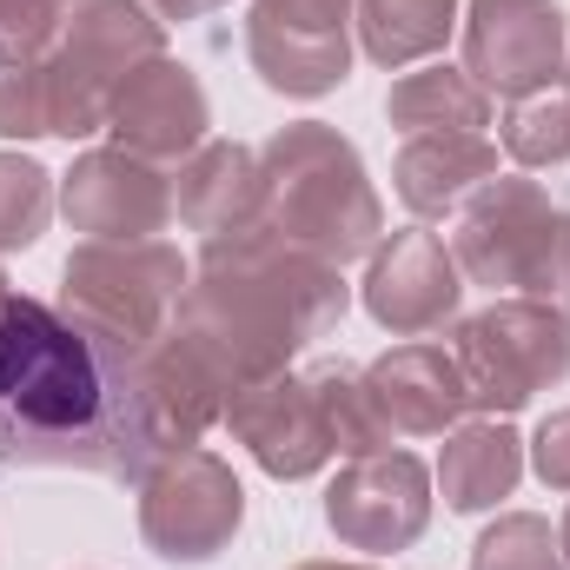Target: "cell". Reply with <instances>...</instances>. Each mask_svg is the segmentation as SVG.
I'll return each mask as SVG.
<instances>
[{
    "mask_svg": "<svg viewBox=\"0 0 570 570\" xmlns=\"http://www.w3.org/2000/svg\"><path fill=\"white\" fill-rule=\"evenodd\" d=\"M159 464L146 425L140 352L80 332L60 305L7 292L0 305V478L87 471L140 484Z\"/></svg>",
    "mask_w": 570,
    "mask_h": 570,
    "instance_id": "6da1fadb",
    "label": "cell"
},
{
    "mask_svg": "<svg viewBox=\"0 0 570 570\" xmlns=\"http://www.w3.org/2000/svg\"><path fill=\"white\" fill-rule=\"evenodd\" d=\"M345 305H352V285L338 266L279 239L273 226H253V233L206 239L193 279L179 292L173 332L233 399L246 385L292 372V358L312 338H325L345 318Z\"/></svg>",
    "mask_w": 570,
    "mask_h": 570,
    "instance_id": "7a4b0ae2",
    "label": "cell"
},
{
    "mask_svg": "<svg viewBox=\"0 0 570 570\" xmlns=\"http://www.w3.org/2000/svg\"><path fill=\"white\" fill-rule=\"evenodd\" d=\"M266 166V226L318 253L325 266H352L372 259V246L385 239V199L358 159V146L325 120H292L259 146Z\"/></svg>",
    "mask_w": 570,
    "mask_h": 570,
    "instance_id": "3957f363",
    "label": "cell"
},
{
    "mask_svg": "<svg viewBox=\"0 0 570 570\" xmlns=\"http://www.w3.org/2000/svg\"><path fill=\"white\" fill-rule=\"evenodd\" d=\"M451 259L464 285L504 298H544L570 318V206H558L538 179L498 173L451 213Z\"/></svg>",
    "mask_w": 570,
    "mask_h": 570,
    "instance_id": "277c9868",
    "label": "cell"
},
{
    "mask_svg": "<svg viewBox=\"0 0 570 570\" xmlns=\"http://www.w3.org/2000/svg\"><path fill=\"white\" fill-rule=\"evenodd\" d=\"M186 279H193V266L166 239H80L60 266L53 305L80 332H94L120 352H146L153 338L173 332Z\"/></svg>",
    "mask_w": 570,
    "mask_h": 570,
    "instance_id": "5b68a950",
    "label": "cell"
},
{
    "mask_svg": "<svg viewBox=\"0 0 570 570\" xmlns=\"http://www.w3.org/2000/svg\"><path fill=\"white\" fill-rule=\"evenodd\" d=\"M166 53V20L146 0H73L60 40L47 47V94H53V140L107 134L114 94L127 73Z\"/></svg>",
    "mask_w": 570,
    "mask_h": 570,
    "instance_id": "8992f818",
    "label": "cell"
},
{
    "mask_svg": "<svg viewBox=\"0 0 570 570\" xmlns=\"http://www.w3.org/2000/svg\"><path fill=\"white\" fill-rule=\"evenodd\" d=\"M458 365L478 419H518L538 392L570 379V318L544 298H491L458 318Z\"/></svg>",
    "mask_w": 570,
    "mask_h": 570,
    "instance_id": "52a82bcc",
    "label": "cell"
},
{
    "mask_svg": "<svg viewBox=\"0 0 570 570\" xmlns=\"http://www.w3.org/2000/svg\"><path fill=\"white\" fill-rule=\"evenodd\" d=\"M239 524H246V484L206 444L159 458L140 478V538L166 564H213L239 538Z\"/></svg>",
    "mask_w": 570,
    "mask_h": 570,
    "instance_id": "ba28073f",
    "label": "cell"
},
{
    "mask_svg": "<svg viewBox=\"0 0 570 570\" xmlns=\"http://www.w3.org/2000/svg\"><path fill=\"white\" fill-rule=\"evenodd\" d=\"M464 73L491 100H524L570 73V20L558 0H464Z\"/></svg>",
    "mask_w": 570,
    "mask_h": 570,
    "instance_id": "9c48e42d",
    "label": "cell"
},
{
    "mask_svg": "<svg viewBox=\"0 0 570 570\" xmlns=\"http://www.w3.org/2000/svg\"><path fill=\"white\" fill-rule=\"evenodd\" d=\"M325 524L345 551L399 558L431 531V464L412 451H372L345 458V471L325 484Z\"/></svg>",
    "mask_w": 570,
    "mask_h": 570,
    "instance_id": "30bf717a",
    "label": "cell"
},
{
    "mask_svg": "<svg viewBox=\"0 0 570 570\" xmlns=\"http://www.w3.org/2000/svg\"><path fill=\"white\" fill-rule=\"evenodd\" d=\"M358 305L372 312V325H385L392 338H425L458 325L464 312V273L451 259V246L431 226H399L372 246Z\"/></svg>",
    "mask_w": 570,
    "mask_h": 570,
    "instance_id": "8fae6325",
    "label": "cell"
},
{
    "mask_svg": "<svg viewBox=\"0 0 570 570\" xmlns=\"http://www.w3.org/2000/svg\"><path fill=\"white\" fill-rule=\"evenodd\" d=\"M60 213L87 239H159L179 219L173 173L120 146H87L60 173Z\"/></svg>",
    "mask_w": 570,
    "mask_h": 570,
    "instance_id": "7c38bea8",
    "label": "cell"
},
{
    "mask_svg": "<svg viewBox=\"0 0 570 570\" xmlns=\"http://www.w3.org/2000/svg\"><path fill=\"white\" fill-rule=\"evenodd\" d=\"M219 425L233 431V438L253 451V464H259L266 478H279V484H305V478H318V471L338 458V438L325 425L318 392H312L305 372H279V379H266V385L233 392Z\"/></svg>",
    "mask_w": 570,
    "mask_h": 570,
    "instance_id": "4fadbf2b",
    "label": "cell"
},
{
    "mask_svg": "<svg viewBox=\"0 0 570 570\" xmlns=\"http://www.w3.org/2000/svg\"><path fill=\"white\" fill-rule=\"evenodd\" d=\"M107 134L120 153H140L153 166H173V159H193L206 134H213V100L199 87V73L173 53L146 60L140 73L120 80L114 94V114H107Z\"/></svg>",
    "mask_w": 570,
    "mask_h": 570,
    "instance_id": "5bb4252c",
    "label": "cell"
},
{
    "mask_svg": "<svg viewBox=\"0 0 570 570\" xmlns=\"http://www.w3.org/2000/svg\"><path fill=\"white\" fill-rule=\"evenodd\" d=\"M365 385H372V399H379L392 438H444V431H458L478 412L458 352H444L431 338H405L385 358H372L365 365Z\"/></svg>",
    "mask_w": 570,
    "mask_h": 570,
    "instance_id": "9a60e30c",
    "label": "cell"
},
{
    "mask_svg": "<svg viewBox=\"0 0 570 570\" xmlns=\"http://www.w3.org/2000/svg\"><path fill=\"white\" fill-rule=\"evenodd\" d=\"M173 206H179V226L199 233V239H226V233L266 226V166H259V146L206 140L193 159H179Z\"/></svg>",
    "mask_w": 570,
    "mask_h": 570,
    "instance_id": "2e32d148",
    "label": "cell"
},
{
    "mask_svg": "<svg viewBox=\"0 0 570 570\" xmlns=\"http://www.w3.org/2000/svg\"><path fill=\"white\" fill-rule=\"evenodd\" d=\"M484 179H498V146L484 134H412L392 159V193L419 226L458 213Z\"/></svg>",
    "mask_w": 570,
    "mask_h": 570,
    "instance_id": "e0dca14e",
    "label": "cell"
},
{
    "mask_svg": "<svg viewBox=\"0 0 570 570\" xmlns=\"http://www.w3.org/2000/svg\"><path fill=\"white\" fill-rule=\"evenodd\" d=\"M518 478H524V438L511 431V419H464L458 431H444V451L431 471V484L444 491V511L484 518L518 491Z\"/></svg>",
    "mask_w": 570,
    "mask_h": 570,
    "instance_id": "ac0fdd59",
    "label": "cell"
},
{
    "mask_svg": "<svg viewBox=\"0 0 570 570\" xmlns=\"http://www.w3.org/2000/svg\"><path fill=\"white\" fill-rule=\"evenodd\" d=\"M246 60L285 100H325L352 80V33H292L246 20Z\"/></svg>",
    "mask_w": 570,
    "mask_h": 570,
    "instance_id": "d6986e66",
    "label": "cell"
},
{
    "mask_svg": "<svg viewBox=\"0 0 570 570\" xmlns=\"http://www.w3.org/2000/svg\"><path fill=\"white\" fill-rule=\"evenodd\" d=\"M385 120H392L405 140H412V134H484V127H491V94H484L464 67L425 60L419 73H399V80H392Z\"/></svg>",
    "mask_w": 570,
    "mask_h": 570,
    "instance_id": "ffe728a7",
    "label": "cell"
},
{
    "mask_svg": "<svg viewBox=\"0 0 570 570\" xmlns=\"http://www.w3.org/2000/svg\"><path fill=\"white\" fill-rule=\"evenodd\" d=\"M464 0H358L352 27L372 67L399 73V67H425L444 53V40L458 33Z\"/></svg>",
    "mask_w": 570,
    "mask_h": 570,
    "instance_id": "44dd1931",
    "label": "cell"
},
{
    "mask_svg": "<svg viewBox=\"0 0 570 570\" xmlns=\"http://www.w3.org/2000/svg\"><path fill=\"white\" fill-rule=\"evenodd\" d=\"M305 379H312L318 412H325V425H332V438H338V458H372V451H392V444H399L358 365H345V358H318Z\"/></svg>",
    "mask_w": 570,
    "mask_h": 570,
    "instance_id": "7402d4cb",
    "label": "cell"
},
{
    "mask_svg": "<svg viewBox=\"0 0 570 570\" xmlns=\"http://www.w3.org/2000/svg\"><path fill=\"white\" fill-rule=\"evenodd\" d=\"M498 140H504V153H511L524 173L564 166L570 159V80L538 87V94H524V100H504Z\"/></svg>",
    "mask_w": 570,
    "mask_h": 570,
    "instance_id": "603a6c76",
    "label": "cell"
},
{
    "mask_svg": "<svg viewBox=\"0 0 570 570\" xmlns=\"http://www.w3.org/2000/svg\"><path fill=\"white\" fill-rule=\"evenodd\" d=\"M53 206H60L53 173H47L33 153H0V253H27V246H40Z\"/></svg>",
    "mask_w": 570,
    "mask_h": 570,
    "instance_id": "cb8c5ba5",
    "label": "cell"
},
{
    "mask_svg": "<svg viewBox=\"0 0 570 570\" xmlns=\"http://www.w3.org/2000/svg\"><path fill=\"white\" fill-rule=\"evenodd\" d=\"M471 570H564V544L551 531V518L538 511H504L478 531Z\"/></svg>",
    "mask_w": 570,
    "mask_h": 570,
    "instance_id": "d4e9b609",
    "label": "cell"
},
{
    "mask_svg": "<svg viewBox=\"0 0 570 570\" xmlns=\"http://www.w3.org/2000/svg\"><path fill=\"white\" fill-rule=\"evenodd\" d=\"M0 140H53V94H47V53L0 67Z\"/></svg>",
    "mask_w": 570,
    "mask_h": 570,
    "instance_id": "484cf974",
    "label": "cell"
},
{
    "mask_svg": "<svg viewBox=\"0 0 570 570\" xmlns=\"http://www.w3.org/2000/svg\"><path fill=\"white\" fill-rule=\"evenodd\" d=\"M67 7H73V0H0V67L40 60V53L60 40Z\"/></svg>",
    "mask_w": 570,
    "mask_h": 570,
    "instance_id": "4316f807",
    "label": "cell"
},
{
    "mask_svg": "<svg viewBox=\"0 0 570 570\" xmlns=\"http://www.w3.org/2000/svg\"><path fill=\"white\" fill-rule=\"evenodd\" d=\"M352 7L358 0H253L246 20L292 27V33H352Z\"/></svg>",
    "mask_w": 570,
    "mask_h": 570,
    "instance_id": "83f0119b",
    "label": "cell"
},
{
    "mask_svg": "<svg viewBox=\"0 0 570 570\" xmlns=\"http://www.w3.org/2000/svg\"><path fill=\"white\" fill-rule=\"evenodd\" d=\"M524 451H531V471H538V484L544 491H564L570 498V405L564 412H551L544 425L524 438Z\"/></svg>",
    "mask_w": 570,
    "mask_h": 570,
    "instance_id": "f1b7e54d",
    "label": "cell"
},
{
    "mask_svg": "<svg viewBox=\"0 0 570 570\" xmlns=\"http://www.w3.org/2000/svg\"><path fill=\"white\" fill-rule=\"evenodd\" d=\"M146 7L173 27V20H206V13H219V7H233V0H146Z\"/></svg>",
    "mask_w": 570,
    "mask_h": 570,
    "instance_id": "f546056e",
    "label": "cell"
},
{
    "mask_svg": "<svg viewBox=\"0 0 570 570\" xmlns=\"http://www.w3.org/2000/svg\"><path fill=\"white\" fill-rule=\"evenodd\" d=\"M292 570H379V564H358V558H305V564Z\"/></svg>",
    "mask_w": 570,
    "mask_h": 570,
    "instance_id": "4dcf8cb0",
    "label": "cell"
},
{
    "mask_svg": "<svg viewBox=\"0 0 570 570\" xmlns=\"http://www.w3.org/2000/svg\"><path fill=\"white\" fill-rule=\"evenodd\" d=\"M558 544H564V570H570V504H564V524H558Z\"/></svg>",
    "mask_w": 570,
    "mask_h": 570,
    "instance_id": "1f68e13d",
    "label": "cell"
},
{
    "mask_svg": "<svg viewBox=\"0 0 570 570\" xmlns=\"http://www.w3.org/2000/svg\"><path fill=\"white\" fill-rule=\"evenodd\" d=\"M7 292H13V285H7V273H0V305H7Z\"/></svg>",
    "mask_w": 570,
    "mask_h": 570,
    "instance_id": "d6a6232c",
    "label": "cell"
}]
</instances>
